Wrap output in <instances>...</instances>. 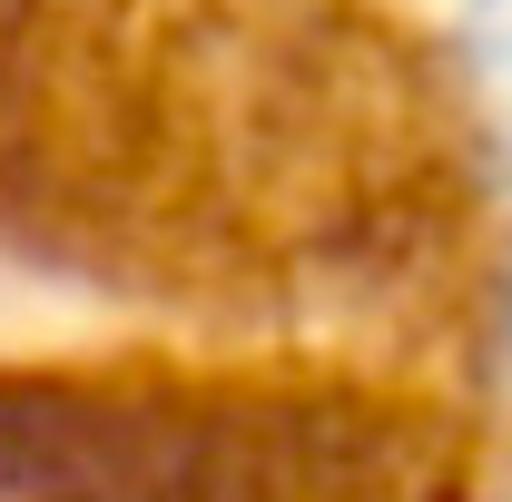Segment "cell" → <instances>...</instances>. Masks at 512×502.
<instances>
[{"mask_svg":"<svg viewBox=\"0 0 512 502\" xmlns=\"http://www.w3.org/2000/svg\"><path fill=\"white\" fill-rule=\"evenodd\" d=\"M463 50H473L493 138H503V158H512V0H463Z\"/></svg>","mask_w":512,"mask_h":502,"instance_id":"cell-1","label":"cell"}]
</instances>
